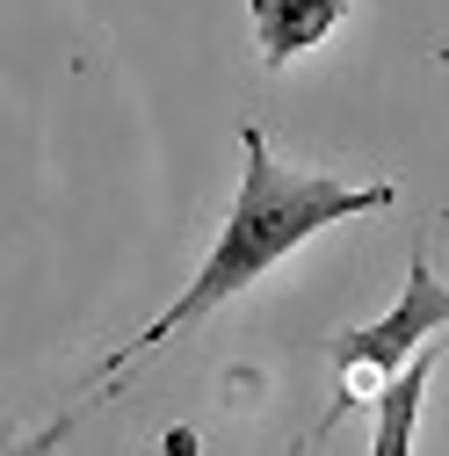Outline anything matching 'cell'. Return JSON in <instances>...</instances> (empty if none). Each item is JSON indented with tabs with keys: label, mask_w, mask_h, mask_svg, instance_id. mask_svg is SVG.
<instances>
[{
	"label": "cell",
	"mask_w": 449,
	"mask_h": 456,
	"mask_svg": "<svg viewBox=\"0 0 449 456\" xmlns=\"http://www.w3.org/2000/svg\"><path fill=\"white\" fill-rule=\"evenodd\" d=\"M240 145H247V175H240L233 210H224V232H217L210 261L196 268L189 290L131 340V355H152V348H167L182 326L210 319L224 297H240L247 282H261L275 261H290L312 232H326V224H341V217H363V210H391V203H399V189H391V182L348 189V182H333V175H298V167H275V152H268L261 131H247Z\"/></svg>",
	"instance_id": "cell-1"
},
{
	"label": "cell",
	"mask_w": 449,
	"mask_h": 456,
	"mask_svg": "<svg viewBox=\"0 0 449 456\" xmlns=\"http://www.w3.org/2000/svg\"><path fill=\"white\" fill-rule=\"evenodd\" d=\"M435 333H449V282H435L428 268V247H413L406 261V290L377 326H355V333H333V391H341L355 370H406L413 348H428Z\"/></svg>",
	"instance_id": "cell-2"
},
{
	"label": "cell",
	"mask_w": 449,
	"mask_h": 456,
	"mask_svg": "<svg viewBox=\"0 0 449 456\" xmlns=\"http://www.w3.org/2000/svg\"><path fill=\"white\" fill-rule=\"evenodd\" d=\"M348 15V0H254V37L268 66H290L319 37H333Z\"/></svg>",
	"instance_id": "cell-3"
},
{
	"label": "cell",
	"mask_w": 449,
	"mask_h": 456,
	"mask_svg": "<svg viewBox=\"0 0 449 456\" xmlns=\"http://www.w3.org/2000/svg\"><path fill=\"white\" fill-rule=\"evenodd\" d=\"M435 362H442V348H413L406 370H391V377H384L370 456H413V420H420V398H428V384H435Z\"/></svg>",
	"instance_id": "cell-4"
},
{
	"label": "cell",
	"mask_w": 449,
	"mask_h": 456,
	"mask_svg": "<svg viewBox=\"0 0 449 456\" xmlns=\"http://www.w3.org/2000/svg\"><path fill=\"white\" fill-rule=\"evenodd\" d=\"M73 435V413H59L51 428H0V456H59V442Z\"/></svg>",
	"instance_id": "cell-5"
}]
</instances>
